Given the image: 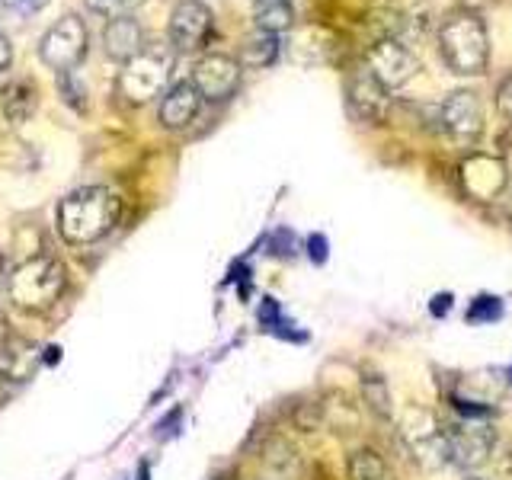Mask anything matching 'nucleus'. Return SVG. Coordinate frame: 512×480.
Instances as JSON below:
<instances>
[{"label":"nucleus","mask_w":512,"mask_h":480,"mask_svg":"<svg viewBox=\"0 0 512 480\" xmlns=\"http://www.w3.org/2000/svg\"><path fill=\"white\" fill-rule=\"evenodd\" d=\"M122 218V199L106 186H84L58 205V234L74 247L103 240Z\"/></svg>","instance_id":"obj_1"},{"label":"nucleus","mask_w":512,"mask_h":480,"mask_svg":"<svg viewBox=\"0 0 512 480\" xmlns=\"http://www.w3.org/2000/svg\"><path fill=\"white\" fill-rule=\"evenodd\" d=\"M439 52L455 74H484L490 61L487 23L471 10L448 13L439 26Z\"/></svg>","instance_id":"obj_2"},{"label":"nucleus","mask_w":512,"mask_h":480,"mask_svg":"<svg viewBox=\"0 0 512 480\" xmlns=\"http://www.w3.org/2000/svg\"><path fill=\"white\" fill-rule=\"evenodd\" d=\"M68 288V272L55 256H29L10 272L7 295L20 311L26 314H45L52 311L58 298Z\"/></svg>","instance_id":"obj_3"},{"label":"nucleus","mask_w":512,"mask_h":480,"mask_svg":"<svg viewBox=\"0 0 512 480\" xmlns=\"http://www.w3.org/2000/svg\"><path fill=\"white\" fill-rule=\"evenodd\" d=\"M176 52L170 45H144L141 52L122 64L116 90L128 106H144L154 96L167 93V80L173 74Z\"/></svg>","instance_id":"obj_4"},{"label":"nucleus","mask_w":512,"mask_h":480,"mask_svg":"<svg viewBox=\"0 0 512 480\" xmlns=\"http://www.w3.org/2000/svg\"><path fill=\"white\" fill-rule=\"evenodd\" d=\"M400 442L407 445V452L423 464V468L436 471L448 464V442L445 426L423 407H407L400 416Z\"/></svg>","instance_id":"obj_5"},{"label":"nucleus","mask_w":512,"mask_h":480,"mask_svg":"<svg viewBox=\"0 0 512 480\" xmlns=\"http://www.w3.org/2000/svg\"><path fill=\"white\" fill-rule=\"evenodd\" d=\"M87 42H90L87 23L80 20L77 13H64L39 39V58L45 68H52L55 74L74 71L77 64L87 58Z\"/></svg>","instance_id":"obj_6"},{"label":"nucleus","mask_w":512,"mask_h":480,"mask_svg":"<svg viewBox=\"0 0 512 480\" xmlns=\"http://www.w3.org/2000/svg\"><path fill=\"white\" fill-rule=\"evenodd\" d=\"M445 442H448V461L461 471H474L490 461L496 432L480 416H458V420L445 426Z\"/></svg>","instance_id":"obj_7"},{"label":"nucleus","mask_w":512,"mask_h":480,"mask_svg":"<svg viewBox=\"0 0 512 480\" xmlns=\"http://www.w3.org/2000/svg\"><path fill=\"white\" fill-rule=\"evenodd\" d=\"M215 32V13L202 0H180L170 13V48L173 52H202Z\"/></svg>","instance_id":"obj_8"},{"label":"nucleus","mask_w":512,"mask_h":480,"mask_svg":"<svg viewBox=\"0 0 512 480\" xmlns=\"http://www.w3.org/2000/svg\"><path fill=\"white\" fill-rule=\"evenodd\" d=\"M365 68L372 71L388 90H397V87H404L407 80H413V74L420 71V61H416V55L404 42L384 36L368 48Z\"/></svg>","instance_id":"obj_9"},{"label":"nucleus","mask_w":512,"mask_h":480,"mask_svg":"<svg viewBox=\"0 0 512 480\" xmlns=\"http://www.w3.org/2000/svg\"><path fill=\"white\" fill-rule=\"evenodd\" d=\"M439 122L445 128V135L458 144H474L484 132V106H480L477 93L471 90H455L445 96Z\"/></svg>","instance_id":"obj_10"},{"label":"nucleus","mask_w":512,"mask_h":480,"mask_svg":"<svg viewBox=\"0 0 512 480\" xmlns=\"http://www.w3.org/2000/svg\"><path fill=\"white\" fill-rule=\"evenodd\" d=\"M240 61L231 55H202L192 68V84L202 93V100L208 103H224L228 96H234V90L240 87Z\"/></svg>","instance_id":"obj_11"},{"label":"nucleus","mask_w":512,"mask_h":480,"mask_svg":"<svg viewBox=\"0 0 512 480\" xmlns=\"http://www.w3.org/2000/svg\"><path fill=\"white\" fill-rule=\"evenodd\" d=\"M461 186L471 199L477 202H493L500 199L506 189V164L493 154H471L461 164Z\"/></svg>","instance_id":"obj_12"},{"label":"nucleus","mask_w":512,"mask_h":480,"mask_svg":"<svg viewBox=\"0 0 512 480\" xmlns=\"http://www.w3.org/2000/svg\"><path fill=\"white\" fill-rule=\"evenodd\" d=\"M388 93L391 90L384 87L381 80L365 68V64L349 77V90H346L349 106L368 125H381L384 119H388V109H391V96Z\"/></svg>","instance_id":"obj_13"},{"label":"nucleus","mask_w":512,"mask_h":480,"mask_svg":"<svg viewBox=\"0 0 512 480\" xmlns=\"http://www.w3.org/2000/svg\"><path fill=\"white\" fill-rule=\"evenodd\" d=\"M202 93L196 90V84L192 80H180V84H173L164 100H160V109H157V119L164 128H170V132H176V128H186L192 119L199 116L202 109Z\"/></svg>","instance_id":"obj_14"},{"label":"nucleus","mask_w":512,"mask_h":480,"mask_svg":"<svg viewBox=\"0 0 512 480\" xmlns=\"http://www.w3.org/2000/svg\"><path fill=\"white\" fill-rule=\"evenodd\" d=\"M42 356L26 336H4L0 343V378L7 384H23L36 375Z\"/></svg>","instance_id":"obj_15"},{"label":"nucleus","mask_w":512,"mask_h":480,"mask_svg":"<svg viewBox=\"0 0 512 480\" xmlns=\"http://www.w3.org/2000/svg\"><path fill=\"white\" fill-rule=\"evenodd\" d=\"M103 48L112 61H132L144 48V29L132 13H122L116 20H109L103 29Z\"/></svg>","instance_id":"obj_16"},{"label":"nucleus","mask_w":512,"mask_h":480,"mask_svg":"<svg viewBox=\"0 0 512 480\" xmlns=\"http://www.w3.org/2000/svg\"><path fill=\"white\" fill-rule=\"evenodd\" d=\"M36 106H39V93H36V84H29V80H13V84L0 93V109H4L10 125L29 122L36 116Z\"/></svg>","instance_id":"obj_17"},{"label":"nucleus","mask_w":512,"mask_h":480,"mask_svg":"<svg viewBox=\"0 0 512 480\" xmlns=\"http://www.w3.org/2000/svg\"><path fill=\"white\" fill-rule=\"evenodd\" d=\"M276 58H279V36H272V32L256 29L240 42V58H237L240 68H269Z\"/></svg>","instance_id":"obj_18"},{"label":"nucleus","mask_w":512,"mask_h":480,"mask_svg":"<svg viewBox=\"0 0 512 480\" xmlns=\"http://www.w3.org/2000/svg\"><path fill=\"white\" fill-rule=\"evenodd\" d=\"M253 20H256V29L279 36V32L292 29L295 7H292V0H256V4H253Z\"/></svg>","instance_id":"obj_19"},{"label":"nucleus","mask_w":512,"mask_h":480,"mask_svg":"<svg viewBox=\"0 0 512 480\" xmlns=\"http://www.w3.org/2000/svg\"><path fill=\"white\" fill-rule=\"evenodd\" d=\"M349 480H397L391 464L375 448H359L349 455Z\"/></svg>","instance_id":"obj_20"},{"label":"nucleus","mask_w":512,"mask_h":480,"mask_svg":"<svg viewBox=\"0 0 512 480\" xmlns=\"http://www.w3.org/2000/svg\"><path fill=\"white\" fill-rule=\"evenodd\" d=\"M298 452H295V445L292 442H285V439H272L266 445V452H263V468L266 474L272 477H279V480H288V477H295L298 471Z\"/></svg>","instance_id":"obj_21"},{"label":"nucleus","mask_w":512,"mask_h":480,"mask_svg":"<svg viewBox=\"0 0 512 480\" xmlns=\"http://www.w3.org/2000/svg\"><path fill=\"white\" fill-rule=\"evenodd\" d=\"M362 397L368 410H372L378 420H391L394 407H391V394H388V384H384L381 375H365L362 378Z\"/></svg>","instance_id":"obj_22"},{"label":"nucleus","mask_w":512,"mask_h":480,"mask_svg":"<svg viewBox=\"0 0 512 480\" xmlns=\"http://www.w3.org/2000/svg\"><path fill=\"white\" fill-rule=\"evenodd\" d=\"M58 90H61V96H64V103L74 106L77 112H84V109H87V87H84V84H77L74 71L58 74Z\"/></svg>","instance_id":"obj_23"},{"label":"nucleus","mask_w":512,"mask_h":480,"mask_svg":"<svg viewBox=\"0 0 512 480\" xmlns=\"http://www.w3.org/2000/svg\"><path fill=\"white\" fill-rule=\"evenodd\" d=\"M500 314H503V304L496 301V298H490V295H484V298H474L471 311H468V320H477V324H484V320H496Z\"/></svg>","instance_id":"obj_24"},{"label":"nucleus","mask_w":512,"mask_h":480,"mask_svg":"<svg viewBox=\"0 0 512 480\" xmlns=\"http://www.w3.org/2000/svg\"><path fill=\"white\" fill-rule=\"evenodd\" d=\"M84 4H87V10H90V13L106 16V20H116V16H122V13H125L122 0H84Z\"/></svg>","instance_id":"obj_25"},{"label":"nucleus","mask_w":512,"mask_h":480,"mask_svg":"<svg viewBox=\"0 0 512 480\" xmlns=\"http://www.w3.org/2000/svg\"><path fill=\"white\" fill-rule=\"evenodd\" d=\"M496 106H500V112L506 119H512V77H506L500 90H496Z\"/></svg>","instance_id":"obj_26"},{"label":"nucleus","mask_w":512,"mask_h":480,"mask_svg":"<svg viewBox=\"0 0 512 480\" xmlns=\"http://www.w3.org/2000/svg\"><path fill=\"white\" fill-rule=\"evenodd\" d=\"M308 247H311V260H314V263H324V260H327V237L314 234V237L308 240Z\"/></svg>","instance_id":"obj_27"},{"label":"nucleus","mask_w":512,"mask_h":480,"mask_svg":"<svg viewBox=\"0 0 512 480\" xmlns=\"http://www.w3.org/2000/svg\"><path fill=\"white\" fill-rule=\"evenodd\" d=\"M4 4L10 7V10H39V7H45L48 0H4Z\"/></svg>","instance_id":"obj_28"},{"label":"nucleus","mask_w":512,"mask_h":480,"mask_svg":"<svg viewBox=\"0 0 512 480\" xmlns=\"http://www.w3.org/2000/svg\"><path fill=\"white\" fill-rule=\"evenodd\" d=\"M10 61H13V48H10V39L7 36H0V74H4L10 68Z\"/></svg>","instance_id":"obj_29"},{"label":"nucleus","mask_w":512,"mask_h":480,"mask_svg":"<svg viewBox=\"0 0 512 480\" xmlns=\"http://www.w3.org/2000/svg\"><path fill=\"white\" fill-rule=\"evenodd\" d=\"M448 301H452V298H448V295H439V298H436V304H432V314H439V317H442V314H445V308H448Z\"/></svg>","instance_id":"obj_30"},{"label":"nucleus","mask_w":512,"mask_h":480,"mask_svg":"<svg viewBox=\"0 0 512 480\" xmlns=\"http://www.w3.org/2000/svg\"><path fill=\"white\" fill-rule=\"evenodd\" d=\"M7 394H10V384H7L4 378H0V404H4V400H7Z\"/></svg>","instance_id":"obj_31"},{"label":"nucleus","mask_w":512,"mask_h":480,"mask_svg":"<svg viewBox=\"0 0 512 480\" xmlns=\"http://www.w3.org/2000/svg\"><path fill=\"white\" fill-rule=\"evenodd\" d=\"M141 4H144V0H122L125 13H128V10H135V7H141Z\"/></svg>","instance_id":"obj_32"},{"label":"nucleus","mask_w":512,"mask_h":480,"mask_svg":"<svg viewBox=\"0 0 512 480\" xmlns=\"http://www.w3.org/2000/svg\"><path fill=\"white\" fill-rule=\"evenodd\" d=\"M0 282H4V260H0Z\"/></svg>","instance_id":"obj_33"},{"label":"nucleus","mask_w":512,"mask_h":480,"mask_svg":"<svg viewBox=\"0 0 512 480\" xmlns=\"http://www.w3.org/2000/svg\"><path fill=\"white\" fill-rule=\"evenodd\" d=\"M506 144H509V154H512V135H509V138H506Z\"/></svg>","instance_id":"obj_34"},{"label":"nucleus","mask_w":512,"mask_h":480,"mask_svg":"<svg viewBox=\"0 0 512 480\" xmlns=\"http://www.w3.org/2000/svg\"><path fill=\"white\" fill-rule=\"evenodd\" d=\"M509 375H512V368H509Z\"/></svg>","instance_id":"obj_35"}]
</instances>
